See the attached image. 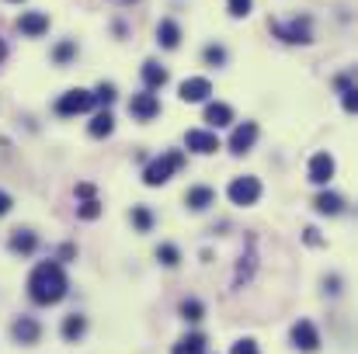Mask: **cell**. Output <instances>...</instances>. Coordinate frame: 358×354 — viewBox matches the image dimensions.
I'll return each mask as SVG.
<instances>
[{
	"mask_svg": "<svg viewBox=\"0 0 358 354\" xmlns=\"http://www.w3.org/2000/svg\"><path fill=\"white\" fill-rule=\"evenodd\" d=\"M112 128H115V118H112V112H98V115H94V121H91V135H94V139L112 135Z\"/></svg>",
	"mask_w": 358,
	"mask_h": 354,
	"instance_id": "21",
	"label": "cell"
},
{
	"mask_svg": "<svg viewBox=\"0 0 358 354\" xmlns=\"http://www.w3.org/2000/svg\"><path fill=\"white\" fill-rule=\"evenodd\" d=\"M181 316L192 320V323H199V320L206 316V306H202L199 299H185V302H181Z\"/></svg>",
	"mask_w": 358,
	"mask_h": 354,
	"instance_id": "24",
	"label": "cell"
},
{
	"mask_svg": "<svg viewBox=\"0 0 358 354\" xmlns=\"http://www.w3.org/2000/svg\"><path fill=\"white\" fill-rule=\"evenodd\" d=\"M77 195H80V198H84V202H87V198H91V195H94V188H91V184H77Z\"/></svg>",
	"mask_w": 358,
	"mask_h": 354,
	"instance_id": "34",
	"label": "cell"
},
{
	"mask_svg": "<svg viewBox=\"0 0 358 354\" xmlns=\"http://www.w3.org/2000/svg\"><path fill=\"white\" fill-rule=\"evenodd\" d=\"M143 84H146V91H160L164 84H167V70L160 66V63H143Z\"/></svg>",
	"mask_w": 358,
	"mask_h": 354,
	"instance_id": "16",
	"label": "cell"
},
{
	"mask_svg": "<svg viewBox=\"0 0 358 354\" xmlns=\"http://www.w3.org/2000/svg\"><path fill=\"white\" fill-rule=\"evenodd\" d=\"M125 3H132V0H125Z\"/></svg>",
	"mask_w": 358,
	"mask_h": 354,
	"instance_id": "37",
	"label": "cell"
},
{
	"mask_svg": "<svg viewBox=\"0 0 358 354\" xmlns=\"http://www.w3.org/2000/svg\"><path fill=\"white\" fill-rule=\"evenodd\" d=\"M98 101H101V105H112V101H115V87H112V84H101V87L94 91V105H98Z\"/></svg>",
	"mask_w": 358,
	"mask_h": 354,
	"instance_id": "29",
	"label": "cell"
},
{
	"mask_svg": "<svg viewBox=\"0 0 358 354\" xmlns=\"http://www.w3.org/2000/svg\"><path fill=\"white\" fill-rule=\"evenodd\" d=\"M10 205H14V202H10V195H3V191H0V216H7V212H10Z\"/></svg>",
	"mask_w": 358,
	"mask_h": 354,
	"instance_id": "33",
	"label": "cell"
},
{
	"mask_svg": "<svg viewBox=\"0 0 358 354\" xmlns=\"http://www.w3.org/2000/svg\"><path fill=\"white\" fill-rule=\"evenodd\" d=\"M84 334H87V320H84V316H77V313H73V316H66V320H63V337H66L70 344H73V341H80Z\"/></svg>",
	"mask_w": 358,
	"mask_h": 354,
	"instance_id": "20",
	"label": "cell"
},
{
	"mask_svg": "<svg viewBox=\"0 0 358 354\" xmlns=\"http://www.w3.org/2000/svg\"><path fill=\"white\" fill-rule=\"evenodd\" d=\"M10 3H21V0H10Z\"/></svg>",
	"mask_w": 358,
	"mask_h": 354,
	"instance_id": "36",
	"label": "cell"
},
{
	"mask_svg": "<svg viewBox=\"0 0 358 354\" xmlns=\"http://www.w3.org/2000/svg\"><path fill=\"white\" fill-rule=\"evenodd\" d=\"M206 121H209L213 128H223V125H230V121H234V108H230V105L213 101V105H206Z\"/></svg>",
	"mask_w": 358,
	"mask_h": 354,
	"instance_id": "18",
	"label": "cell"
},
{
	"mask_svg": "<svg viewBox=\"0 0 358 354\" xmlns=\"http://www.w3.org/2000/svg\"><path fill=\"white\" fill-rule=\"evenodd\" d=\"M209 94H213V84H209L206 77H192V80L181 84V101H188V105H199V101H206Z\"/></svg>",
	"mask_w": 358,
	"mask_h": 354,
	"instance_id": "12",
	"label": "cell"
},
{
	"mask_svg": "<svg viewBox=\"0 0 358 354\" xmlns=\"http://www.w3.org/2000/svg\"><path fill=\"white\" fill-rule=\"evenodd\" d=\"M171 354H206V337H202V334H192V337H185L181 344H174Z\"/></svg>",
	"mask_w": 358,
	"mask_h": 354,
	"instance_id": "22",
	"label": "cell"
},
{
	"mask_svg": "<svg viewBox=\"0 0 358 354\" xmlns=\"http://www.w3.org/2000/svg\"><path fill=\"white\" fill-rule=\"evenodd\" d=\"M213 202H216V191H213V188H206V184L188 188V195H185V205H188V209H195V212H206Z\"/></svg>",
	"mask_w": 358,
	"mask_h": 354,
	"instance_id": "14",
	"label": "cell"
},
{
	"mask_svg": "<svg viewBox=\"0 0 358 354\" xmlns=\"http://www.w3.org/2000/svg\"><path fill=\"white\" fill-rule=\"evenodd\" d=\"M250 3H254V0H230V14H234V17H247V14H250Z\"/></svg>",
	"mask_w": 358,
	"mask_h": 354,
	"instance_id": "30",
	"label": "cell"
},
{
	"mask_svg": "<svg viewBox=\"0 0 358 354\" xmlns=\"http://www.w3.org/2000/svg\"><path fill=\"white\" fill-rule=\"evenodd\" d=\"M132 226H136L139 233H150V230H153V212H150L146 205H136V209H132Z\"/></svg>",
	"mask_w": 358,
	"mask_h": 354,
	"instance_id": "23",
	"label": "cell"
},
{
	"mask_svg": "<svg viewBox=\"0 0 358 354\" xmlns=\"http://www.w3.org/2000/svg\"><path fill=\"white\" fill-rule=\"evenodd\" d=\"M331 177H334V156L331 153H317L310 160V181L313 184H327Z\"/></svg>",
	"mask_w": 358,
	"mask_h": 354,
	"instance_id": "13",
	"label": "cell"
},
{
	"mask_svg": "<svg viewBox=\"0 0 358 354\" xmlns=\"http://www.w3.org/2000/svg\"><path fill=\"white\" fill-rule=\"evenodd\" d=\"M10 334H14V341H17V344L31 348V344H38L42 327H38V320H31V316H17V320L10 323Z\"/></svg>",
	"mask_w": 358,
	"mask_h": 354,
	"instance_id": "8",
	"label": "cell"
},
{
	"mask_svg": "<svg viewBox=\"0 0 358 354\" xmlns=\"http://www.w3.org/2000/svg\"><path fill=\"white\" fill-rule=\"evenodd\" d=\"M157 257H160V264H167V267H178V264H181V253H178V246H171V243H164V246L157 250Z\"/></svg>",
	"mask_w": 358,
	"mask_h": 354,
	"instance_id": "26",
	"label": "cell"
},
{
	"mask_svg": "<svg viewBox=\"0 0 358 354\" xmlns=\"http://www.w3.org/2000/svg\"><path fill=\"white\" fill-rule=\"evenodd\" d=\"M94 108V94L91 91H66L59 101H56V115L70 118V115H84V112H91Z\"/></svg>",
	"mask_w": 358,
	"mask_h": 354,
	"instance_id": "4",
	"label": "cell"
},
{
	"mask_svg": "<svg viewBox=\"0 0 358 354\" xmlns=\"http://www.w3.org/2000/svg\"><path fill=\"white\" fill-rule=\"evenodd\" d=\"M257 142V125L254 121H243V125H237L234 128V135H230V153H247L250 146Z\"/></svg>",
	"mask_w": 358,
	"mask_h": 354,
	"instance_id": "11",
	"label": "cell"
},
{
	"mask_svg": "<svg viewBox=\"0 0 358 354\" xmlns=\"http://www.w3.org/2000/svg\"><path fill=\"white\" fill-rule=\"evenodd\" d=\"M292 344H296L299 351H306V354L320 351V334H317V327H313L310 320L292 323Z\"/></svg>",
	"mask_w": 358,
	"mask_h": 354,
	"instance_id": "6",
	"label": "cell"
},
{
	"mask_svg": "<svg viewBox=\"0 0 358 354\" xmlns=\"http://www.w3.org/2000/svg\"><path fill=\"white\" fill-rule=\"evenodd\" d=\"M101 209H105V205H101V202H98V198H87V202H84V205H80V209H77V216H80V219H87V223H91V219H98V216H101Z\"/></svg>",
	"mask_w": 358,
	"mask_h": 354,
	"instance_id": "25",
	"label": "cell"
},
{
	"mask_svg": "<svg viewBox=\"0 0 358 354\" xmlns=\"http://www.w3.org/2000/svg\"><path fill=\"white\" fill-rule=\"evenodd\" d=\"M206 63H209V66H223V63H227V49H223V45H209V49H206Z\"/></svg>",
	"mask_w": 358,
	"mask_h": 354,
	"instance_id": "28",
	"label": "cell"
},
{
	"mask_svg": "<svg viewBox=\"0 0 358 354\" xmlns=\"http://www.w3.org/2000/svg\"><path fill=\"white\" fill-rule=\"evenodd\" d=\"M227 195H230V202L240 205V209H243V205H254V202L261 198V181H257V177H237Z\"/></svg>",
	"mask_w": 358,
	"mask_h": 354,
	"instance_id": "5",
	"label": "cell"
},
{
	"mask_svg": "<svg viewBox=\"0 0 358 354\" xmlns=\"http://www.w3.org/2000/svg\"><path fill=\"white\" fill-rule=\"evenodd\" d=\"M66 288H70L66 271H63L56 260L38 264V267L31 271V278H28V295H31V302H38V306H56V302L66 295Z\"/></svg>",
	"mask_w": 358,
	"mask_h": 354,
	"instance_id": "1",
	"label": "cell"
},
{
	"mask_svg": "<svg viewBox=\"0 0 358 354\" xmlns=\"http://www.w3.org/2000/svg\"><path fill=\"white\" fill-rule=\"evenodd\" d=\"M268 28H271L275 38H282V42H289V45H310V42H313L310 17H296V21H289V24H282V21H268Z\"/></svg>",
	"mask_w": 358,
	"mask_h": 354,
	"instance_id": "3",
	"label": "cell"
},
{
	"mask_svg": "<svg viewBox=\"0 0 358 354\" xmlns=\"http://www.w3.org/2000/svg\"><path fill=\"white\" fill-rule=\"evenodd\" d=\"M7 246H10V253H21V257H24V253H31V250L38 246V236L31 233V230H14Z\"/></svg>",
	"mask_w": 358,
	"mask_h": 354,
	"instance_id": "17",
	"label": "cell"
},
{
	"mask_svg": "<svg viewBox=\"0 0 358 354\" xmlns=\"http://www.w3.org/2000/svg\"><path fill=\"white\" fill-rule=\"evenodd\" d=\"M313 209H317L320 216H341V212H345V198L334 195V191H324V195L313 198Z\"/></svg>",
	"mask_w": 358,
	"mask_h": 354,
	"instance_id": "15",
	"label": "cell"
},
{
	"mask_svg": "<svg viewBox=\"0 0 358 354\" xmlns=\"http://www.w3.org/2000/svg\"><path fill=\"white\" fill-rule=\"evenodd\" d=\"M230 354H261V351H257V344H254L250 337H243V341H237V344H234V351H230Z\"/></svg>",
	"mask_w": 358,
	"mask_h": 354,
	"instance_id": "31",
	"label": "cell"
},
{
	"mask_svg": "<svg viewBox=\"0 0 358 354\" xmlns=\"http://www.w3.org/2000/svg\"><path fill=\"white\" fill-rule=\"evenodd\" d=\"M7 59V45H3V38H0V63Z\"/></svg>",
	"mask_w": 358,
	"mask_h": 354,
	"instance_id": "35",
	"label": "cell"
},
{
	"mask_svg": "<svg viewBox=\"0 0 358 354\" xmlns=\"http://www.w3.org/2000/svg\"><path fill=\"white\" fill-rule=\"evenodd\" d=\"M157 42H160L164 49H178V45H181V28H178L174 21H160V24H157Z\"/></svg>",
	"mask_w": 358,
	"mask_h": 354,
	"instance_id": "19",
	"label": "cell"
},
{
	"mask_svg": "<svg viewBox=\"0 0 358 354\" xmlns=\"http://www.w3.org/2000/svg\"><path fill=\"white\" fill-rule=\"evenodd\" d=\"M185 146H188L192 153L209 156V153H216V149H220V139H216V132H206V128H188Z\"/></svg>",
	"mask_w": 358,
	"mask_h": 354,
	"instance_id": "7",
	"label": "cell"
},
{
	"mask_svg": "<svg viewBox=\"0 0 358 354\" xmlns=\"http://www.w3.org/2000/svg\"><path fill=\"white\" fill-rule=\"evenodd\" d=\"M129 115L139 118V121H150V118L160 115V101H157V94H132V101H129Z\"/></svg>",
	"mask_w": 358,
	"mask_h": 354,
	"instance_id": "9",
	"label": "cell"
},
{
	"mask_svg": "<svg viewBox=\"0 0 358 354\" xmlns=\"http://www.w3.org/2000/svg\"><path fill=\"white\" fill-rule=\"evenodd\" d=\"M306 243H310V246H320V243H324V239H320V233H317L313 226L306 230Z\"/></svg>",
	"mask_w": 358,
	"mask_h": 354,
	"instance_id": "32",
	"label": "cell"
},
{
	"mask_svg": "<svg viewBox=\"0 0 358 354\" xmlns=\"http://www.w3.org/2000/svg\"><path fill=\"white\" fill-rule=\"evenodd\" d=\"M17 31H21V35H28V38H38V35H45V31H49V17H45L42 10H28V14H21V17H17Z\"/></svg>",
	"mask_w": 358,
	"mask_h": 354,
	"instance_id": "10",
	"label": "cell"
},
{
	"mask_svg": "<svg viewBox=\"0 0 358 354\" xmlns=\"http://www.w3.org/2000/svg\"><path fill=\"white\" fill-rule=\"evenodd\" d=\"M185 167V153L181 149H171V153H164V156H157L146 170H143V184L146 188H157V184H167L178 170Z\"/></svg>",
	"mask_w": 358,
	"mask_h": 354,
	"instance_id": "2",
	"label": "cell"
},
{
	"mask_svg": "<svg viewBox=\"0 0 358 354\" xmlns=\"http://www.w3.org/2000/svg\"><path fill=\"white\" fill-rule=\"evenodd\" d=\"M73 52H77V45H73V42H59V45H56V52H52V59H56V63H70V59H73Z\"/></svg>",
	"mask_w": 358,
	"mask_h": 354,
	"instance_id": "27",
	"label": "cell"
}]
</instances>
